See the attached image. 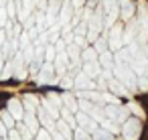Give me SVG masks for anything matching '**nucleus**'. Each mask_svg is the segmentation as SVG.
I'll return each mask as SVG.
<instances>
[{
	"label": "nucleus",
	"instance_id": "nucleus-1",
	"mask_svg": "<svg viewBox=\"0 0 148 140\" xmlns=\"http://www.w3.org/2000/svg\"><path fill=\"white\" fill-rule=\"evenodd\" d=\"M112 73H114V77H116L122 85H126V89H136L138 77H136V73L132 71V67H130L126 61H122L120 57L114 59V69H112Z\"/></svg>",
	"mask_w": 148,
	"mask_h": 140
},
{
	"label": "nucleus",
	"instance_id": "nucleus-2",
	"mask_svg": "<svg viewBox=\"0 0 148 140\" xmlns=\"http://www.w3.org/2000/svg\"><path fill=\"white\" fill-rule=\"evenodd\" d=\"M103 114H106V118H110L116 124H124L130 118V110L124 108V106H120V104H108V106H103Z\"/></svg>",
	"mask_w": 148,
	"mask_h": 140
},
{
	"label": "nucleus",
	"instance_id": "nucleus-3",
	"mask_svg": "<svg viewBox=\"0 0 148 140\" xmlns=\"http://www.w3.org/2000/svg\"><path fill=\"white\" fill-rule=\"evenodd\" d=\"M77 108H79V112H83V114H87L89 118H93L95 122H101V120L106 118L101 104H95V102H89V100H81V102L77 104Z\"/></svg>",
	"mask_w": 148,
	"mask_h": 140
},
{
	"label": "nucleus",
	"instance_id": "nucleus-4",
	"mask_svg": "<svg viewBox=\"0 0 148 140\" xmlns=\"http://www.w3.org/2000/svg\"><path fill=\"white\" fill-rule=\"evenodd\" d=\"M140 132H142V124H140V120H136V118H128V120L122 124L124 140H138V138H140Z\"/></svg>",
	"mask_w": 148,
	"mask_h": 140
},
{
	"label": "nucleus",
	"instance_id": "nucleus-5",
	"mask_svg": "<svg viewBox=\"0 0 148 140\" xmlns=\"http://www.w3.org/2000/svg\"><path fill=\"white\" fill-rule=\"evenodd\" d=\"M101 10L106 14V27H114V21L120 14V6H118V0H101Z\"/></svg>",
	"mask_w": 148,
	"mask_h": 140
},
{
	"label": "nucleus",
	"instance_id": "nucleus-6",
	"mask_svg": "<svg viewBox=\"0 0 148 140\" xmlns=\"http://www.w3.org/2000/svg\"><path fill=\"white\" fill-rule=\"evenodd\" d=\"M75 122H77V126H79V128L87 130L89 134L97 130V122H95L93 118H89L87 114H83V112H77V114H75Z\"/></svg>",
	"mask_w": 148,
	"mask_h": 140
},
{
	"label": "nucleus",
	"instance_id": "nucleus-7",
	"mask_svg": "<svg viewBox=\"0 0 148 140\" xmlns=\"http://www.w3.org/2000/svg\"><path fill=\"white\" fill-rule=\"evenodd\" d=\"M122 43H124V31H122V27H112L110 41H108L110 49L112 51H120L122 49Z\"/></svg>",
	"mask_w": 148,
	"mask_h": 140
},
{
	"label": "nucleus",
	"instance_id": "nucleus-8",
	"mask_svg": "<svg viewBox=\"0 0 148 140\" xmlns=\"http://www.w3.org/2000/svg\"><path fill=\"white\" fill-rule=\"evenodd\" d=\"M6 110L10 112V116L14 118V122H21L23 120V114H25V108H23V104H21V100H8V106H6Z\"/></svg>",
	"mask_w": 148,
	"mask_h": 140
},
{
	"label": "nucleus",
	"instance_id": "nucleus-9",
	"mask_svg": "<svg viewBox=\"0 0 148 140\" xmlns=\"http://www.w3.org/2000/svg\"><path fill=\"white\" fill-rule=\"evenodd\" d=\"M73 87H77V89H93L95 87V83H93V79L91 77H87L85 73H79L75 79H73Z\"/></svg>",
	"mask_w": 148,
	"mask_h": 140
},
{
	"label": "nucleus",
	"instance_id": "nucleus-10",
	"mask_svg": "<svg viewBox=\"0 0 148 140\" xmlns=\"http://www.w3.org/2000/svg\"><path fill=\"white\" fill-rule=\"evenodd\" d=\"M23 124H25L33 134H37V130H39V120H37V114H35V112H25V114H23Z\"/></svg>",
	"mask_w": 148,
	"mask_h": 140
},
{
	"label": "nucleus",
	"instance_id": "nucleus-11",
	"mask_svg": "<svg viewBox=\"0 0 148 140\" xmlns=\"http://www.w3.org/2000/svg\"><path fill=\"white\" fill-rule=\"evenodd\" d=\"M106 87H108L114 95H128V89H126V87H124L116 77H110V79H108V83H106Z\"/></svg>",
	"mask_w": 148,
	"mask_h": 140
},
{
	"label": "nucleus",
	"instance_id": "nucleus-12",
	"mask_svg": "<svg viewBox=\"0 0 148 140\" xmlns=\"http://www.w3.org/2000/svg\"><path fill=\"white\" fill-rule=\"evenodd\" d=\"M55 130H57V132H59L65 140H71V138H73V128H71L65 120H61V118L55 122Z\"/></svg>",
	"mask_w": 148,
	"mask_h": 140
},
{
	"label": "nucleus",
	"instance_id": "nucleus-13",
	"mask_svg": "<svg viewBox=\"0 0 148 140\" xmlns=\"http://www.w3.org/2000/svg\"><path fill=\"white\" fill-rule=\"evenodd\" d=\"M118 6H122L120 8L122 19L124 21H130L132 14H134V2H132V0H118Z\"/></svg>",
	"mask_w": 148,
	"mask_h": 140
},
{
	"label": "nucleus",
	"instance_id": "nucleus-14",
	"mask_svg": "<svg viewBox=\"0 0 148 140\" xmlns=\"http://www.w3.org/2000/svg\"><path fill=\"white\" fill-rule=\"evenodd\" d=\"M83 73H85L87 77L95 79V77L99 75V63H97V59H95V61H83Z\"/></svg>",
	"mask_w": 148,
	"mask_h": 140
},
{
	"label": "nucleus",
	"instance_id": "nucleus-15",
	"mask_svg": "<svg viewBox=\"0 0 148 140\" xmlns=\"http://www.w3.org/2000/svg\"><path fill=\"white\" fill-rule=\"evenodd\" d=\"M41 108H43V110H45V112H47V114H49V116H51L55 122L59 120V108H57V106H55V104H53L49 97L41 100Z\"/></svg>",
	"mask_w": 148,
	"mask_h": 140
},
{
	"label": "nucleus",
	"instance_id": "nucleus-16",
	"mask_svg": "<svg viewBox=\"0 0 148 140\" xmlns=\"http://www.w3.org/2000/svg\"><path fill=\"white\" fill-rule=\"evenodd\" d=\"M21 104H23L25 112H37V108H39V100H37L35 95H31V93H27Z\"/></svg>",
	"mask_w": 148,
	"mask_h": 140
},
{
	"label": "nucleus",
	"instance_id": "nucleus-17",
	"mask_svg": "<svg viewBox=\"0 0 148 140\" xmlns=\"http://www.w3.org/2000/svg\"><path fill=\"white\" fill-rule=\"evenodd\" d=\"M97 57H99V61H97V63H99L103 69H114V57H112V53H110L108 49H106V51H101Z\"/></svg>",
	"mask_w": 148,
	"mask_h": 140
},
{
	"label": "nucleus",
	"instance_id": "nucleus-18",
	"mask_svg": "<svg viewBox=\"0 0 148 140\" xmlns=\"http://www.w3.org/2000/svg\"><path fill=\"white\" fill-rule=\"evenodd\" d=\"M99 124H101V128H103V130H108L110 134H120V124L112 122L110 118H103V120H101Z\"/></svg>",
	"mask_w": 148,
	"mask_h": 140
},
{
	"label": "nucleus",
	"instance_id": "nucleus-19",
	"mask_svg": "<svg viewBox=\"0 0 148 140\" xmlns=\"http://www.w3.org/2000/svg\"><path fill=\"white\" fill-rule=\"evenodd\" d=\"M14 128H16V132L21 134V138H23V140H33V136H35V134H33V132L23 124V120H21V122H16V124H14Z\"/></svg>",
	"mask_w": 148,
	"mask_h": 140
},
{
	"label": "nucleus",
	"instance_id": "nucleus-20",
	"mask_svg": "<svg viewBox=\"0 0 148 140\" xmlns=\"http://www.w3.org/2000/svg\"><path fill=\"white\" fill-rule=\"evenodd\" d=\"M0 122H2L8 130H10V128H14V124H16V122H14V118L10 116V112H8V110H2V112H0Z\"/></svg>",
	"mask_w": 148,
	"mask_h": 140
},
{
	"label": "nucleus",
	"instance_id": "nucleus-21",
	"mask_svg": "<svg viewBox=\"0 0 148 140\" xmlns=\"http://www.w3.org/2000/svg\"><path fill=\"white\" fill-rule=\"evenodd\" d=\"M55 55H57L55 45H53V43H47V45H45V63H53Z\"/></svg>",
	"mask_w": 148,
	"mask_h": 140
},
{
	"label": "nucleus",
	"instance_id": "nucleus-22",
	"mask_svg": "<svg viewBox=\"0 0 148 140\" xmlns=\"http://www.w3.org/2000/svg\"><path fill=\"white\" fill-rule=\"evenodd\" d=\"M81 59H83V61H95V59H97V51H95L93 47H85V49L81 51Z\"/></svg>",
	"mask_w": 148,
	"mask_h": 140
},
{
	"label": "nucleus",
	"instance_id": "nucleus-23",
	"mask_svg": "<svg viewBox=\"0 0 148 140\" xmlns=\"http://www.w3.org/2000/svg\"><path fill=\"white\" fill-rule=\"evenodd\" d=\"M61 100H63L65 108H69V110H71L73 114L77 112V104H75V97H73L71 93H63V97H61Z\"/></svg>",
	"mask_w": 148,
	"mask_h": 140
},
{
	"label": "nucleus",
	"instance_id": "nucleus-24",
	"mask_svg": "<svg viewBox=\"0 0 148 140\" xmlns=\"http://www.w3.org/2000/svg\"><path fill=\"white\" fill-rule=\"evenodd\" d=\"M93 134V138L91 140H114V136L108 132V130H103V128H97L95 132H91Z\"/></svg>",
	"mask_w": 148,
	"mask_h": 140
},
{
	"label": "nucleus",
	"instance_id": "nucleus-25",
	"mask_svg": "<svg viewBox=\"0 0 148 140\" xmlns=\"http://www.w3.org/2000/svg\"><path fill=\"white\" fill-rule=\"evenodd\" d=\"M73 140H91V136H89L87 130L77 126V128H73Z\"/></svg>",
	"mask_w": 148,
	"mask_h": 140
},
{
	"label": "nucleus",
	"instance_id": "nucleus-26",
	"mask_svg": "<svg viewBox=\"0 0 148 140\" xmlns=\"http://www.w3.org/2000/svg\"><path fill=\"white\" fill-rule=\"evenodd\" d=\"M35 140H51V134H49V130H45V128H39V130H37V134H35Z\"/></svg>",
	"mask_w": 148,
	"mask_h": 140
},
{
	"label": "nucleus",
	"instance_id": "nucleus-27",
	"mask_svg": "<svg viewBox=\"0 0 148 140\" xmlns=\"http://www.w3.org/2000/svg\"><path fill=\"white\" fill-rule=\"evenodd\" d=\"M6 136H8V140H23V138H21V134L16 132V128H10Z\"/></svg>",
	"mask_w": 148,
	"mask_h": 140
},
{
	"label": "nucleus",
	"instance_id": "nucleus-28",
	"mask_svg": "<svg viewBox=\"0 0 148 140\" xmlns=\"http://www.w3.org/2000/svg\"><path fill=\"white\" fill-rule=\"evenodd\" d=\"M33 2H35V4H37L43 12H45V8H47V0H33Z\"/></svg>",
	"mask_w": 148,
	"mask_h": 140
},
{
	"label": "nucleus",
	"instance_id": "nucleus-29",
	"mask_svg": "<svg viewBox=\"0 0 148 140\" xmlns=\"http://www.w3.org/2000/svg\"><path fill=\"white\" fill-rule=\"evenodd\" d=\"M128 110H132V112H136V114H138V116H140V118H142V116H144V114H142V110H140V108H138V106H136V104H130V108H128Z\"/></svg>",
	"mask_w": 148,
	"mask_h": 140
},
{
	"label": "nucleus",
	"instance_id": "nucleus-30",
	"mask_svg": "<svg viewBox=\"0 0 148 140\" xmlns=\"http://www.w3.org/2000/svg\"><path fill=\"white\" fill-rule=\"evenodd\" d=\"M63 87H65V89H69V87H73V79H69V77H65V79H63Z\"/></svg>",
	"mask_w": 148,
	"mask_h": 140
},
{
	"label": "nucleus",
	"instance_id": "nucleus-31",
	"mask_svg": "<svg viewBox=\"0 0 148 140\" xmlns=\"http://www.w3.org/2000/svg\"><path fill=\"white\" fill-rule=\"evenodd\" d=\"M51 140H65V138H63V136L55 130V132H51Z\"/></svg>",
	"mask_w": 148,
	"mask_h": 140
},
{
	"label": "nucleus",
	"instance_id": "nucleus-32",
	"mask_svg": "<svg viewBox=\"0 0 148 140\" xmlns=\"http://www.w3.org/2000/svg\"><path fill=\"white\" fill-rule=\"evenodd\" d=\"M6 134H8V128H6L2 122H0V136H6Z\"/></svg>",
	"mask_w": 148,
	"mask_h": 140
},
{
	"label": "nucleus",
	"instance_id": "nucleus-33",
	"mask_svg": "<svg viewBox=\"0 0 148 140\" xmlns=\"http://www.w3.org/2000/svg\"><path fill=\"white\" fill-rule=\"evenodd\" d=\"M4 41H6V33H4V31H0V47L4 45Z\"/></svg>",
	"mask_w": 148,
	"mask_h": 140
},
{
	"label": "nucleus",
	"instance_id": "nucleus-34",
	"mask_svg": "<svg viewBox=\"0 0 148 140\" xmlns=\"http://www.w3.org/2000/svg\"><path fill=\"white\" fill-rule=\"evenodd\" d=\"M71 2H73V4H75V8H79V6H81V4H83V0H71Z\"/></svg>",
	"mask_w": 148,
	"mask_h": 140
},
{
	"label": "nucleus",
	"instance_id": "nucleus-35",
	"mask_svg": "<svg viewBox=\"0 0 148 140\" xmlns=\"http://www.w3.org/2000/svg\"><path fill=\"white\" fill-rule=\"evenodd\" d=\"M0 140H8V136H0Z\"/></svg>",
	"mask_w": 148,
	"mask_h": 140
},
{
	"label": "nucleus",
	"instance_id": "nucleus-36",
	"mask_svg": "<svg viewBox=\"0 0 148 140\" xmlns=\"http://www.w3.org/2000/svg\"><path fill=\"white\" fill-rule=\"evenodd\" d=\"M146 59H148V57H146Z\"/></svg>",
	"mask_w": 148,
	"mask_h": 140
}]
</instances>
